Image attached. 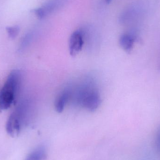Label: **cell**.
<instances>
[{
	"instance_id": "cell-4",
	"label": "cell",
	"mask_w": 160,
	"mask_h": 160,
	"mask_svg": "<svg viewBox=\"0 0 160 160\" xmlns=\"http://www.w3.org/2000/svg\"><path fill=\"white\" fill-rule=\"evenodd\" d=\"M83 38L82 31L78 30L72 34L69 42V52L71 56H76L82 50L84 44Z\"/></svg>"
},
{
	"instance_id": "cell-9",
	"label": "cell",
	"mask_w": 160,
	"mask_h": 160,
	"mask_svg": "<svg viewBox=\"0 0 160 160\" xmlns=\"http://www.w3.org/2000/svg\"><path fill=\"white\" fill-rule=\"evenodd\" d=\"M6 29L8 36L12 39L16 38L18 36L20 32V27L18 25L8 26V27H7Z\"/></svg>"
},
{
	"instance_id": "cell-1",
	"label": "cell",
	"mask_w": 160,
	"mask_h": 160,
	"mask_svg": "<svg viewBox=\"0 0 160 160\" xmlns=\"http://www.w3.org/2000/svg\"><path fill=\"white\" fill-rule=\"evenodd\" d=\"M20 83V72L18 70L11 72L0 91V111L8 110L15 102Z\"/></svg>"
},
{
	"instance_id": "cell-3",
	"label": "cell",
	"mask_w": 160,
	"mask_h": 160,
	"mask_svg": "<svg viewBox=\"0 0 160 160\" xmlns=\"http://www.w3.org/2000/svg\"><path fill=\"white\" fill-rule=\"evenodd\" d=\"M79 99L81 105L88 111H95L101 102L98 92L90 87L82 89L80 92Z\"/></svg>"
},
{
	"instance_id": "cell-2",
	"label": "cell",
	"mask_w": 160,
	"mask_h": 160,
	"mask_svg": "<svg viewBox=\"0 0 160 160\" xmlns=\"http://www.w3.org/2000/svg\"><path fill=\"white\" fill-rule=\"evenodd\" d=\"M26 113L24 108L20 106L9 116L6 126L7 132L12 137H17L20 134L27 124Z\"/></svg>"
},
{
	"instance_id": "cell-12",
	"label": "cell",
	"mask_w": 160,
	"mask_h": 160,
	"mask_svg": "<svg viewBox=\"0 0 160 160\" xmlns=\"http://www.w3.org/2000/svg\"><path fill=\"white\" fill-rule=\"evenodd\" d=\"M159 69H160V65Z\"/></svg>"
},
{
	"instance_id": "cell-5",
	"label": "cell",
	"mask_w": 160,
	"mask_h": 160,
	"mask_svg": "<svg viewBox=\"0 0 160 160\" xmlns=\"http://www.w3.org/2000/svg\"><path fill=\"white\" fill-rule=\"evenodd\" d=\"M62 0H51L42 7L36 8L34 12L39 18L42 19L53 12L62 4Z\"/></svg>"
},
{
	"instance_id": "cell-11",
	"label": "cell",
	"mask_w": 160,
	"mask_h": 160,
	"mask_svg": "<svg viewBox=\"0 0 160 160\" xmlns=\"http://www.w3.org/2000/svg\"><path fill=\"white\" fill-rule=\"evenodd\" d=\"M112 0H106V2H107V3H110V2H111V1H112Z\"/></svg>"
},
{
	"instance_id": "cell-8",
	"label": "cell",
	"mask_w": 160,
	"mask_h": 160,
	"mask_svg": "<svg viewBox=\"0 0 160 160\" xmlns=\"http://www.w3.org/2000/svg\"><path fill=\"white\" fill-rule=\"evenodd\" d=\"M46 158V149L43 147H40L31 152L24 160H45Z\"/></svg>"
},
{
	"instance_id": "cell-6",
	"label": "cell",
	"mask_w": 160,
	"mask_h": 160,
	"mask_svg": "<svg viewBox=\"0 0 160 160\" xmlns=\"http://www.w3.org/2000/svg\"><path fill=\"white\" fill-rule=\"evenodd\" d=\"M136 37L132 34H123L119 38V44L121 48L127 52H130L133 48Z\"/></svg>"
},
{
	"instance_id": "cell-10",
	"label": "cell",
	"mask_w": 160,
	"mask_h": 160,
	"mask_svg": "<svg viewBox=\"0 0 160 160\" xmlns=\"http://www.w3.org/2000/svg\"><path fill=\"white\" fill-rule=\"evenodd\" d=\"M155 146L158 152L160 153V127L158 129L155 138Z\"/></svg>"
},
{
	"instance_id": "cell-7",
	"label": "cell",
	"mask_w": 160,
	"mask_h": 160,
	"mask_svg": "<svg viewBox=\"0 0 160 160\" xmlns=\"http://www.w3.org/2000/svg\"><path fill=\"white\" fill-rule=\"evenodd\" d=\"M69 97L70 93L68 90L62 91L57 96L54 103L55 109L57 112L62 113L63 111Z\"/></svg>"
}]
</instances>
